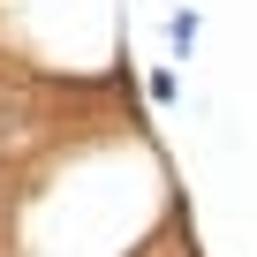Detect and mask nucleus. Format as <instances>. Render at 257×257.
Returning a JSON list of instances; mask_svg holds the SVG:
<instances>
[{"mask_svg":"<svg viewBox=\"0 0 257 257\" xmlns=\"http://www.w3.org/2000/svg\"><path fill=\"white\" fill-rule=\"evenodd\" d=\"M197 38H204V16H197V8H174V16H167V46L189 61V53H197Z\"/></svg>","mask_w":257,"mask_h":257,"instance_id":"nucleus-1","label":"nucleus"},{"mask_svg":"<svg viewBox=\"0 0 257 257\" xmlns=\"http://www.w3.org/2000/svg\"><path fill=\"white\" fill-rule=\"evenodd\" d=\"M144 98H152V106H182V76H174V68H152V76H144Z\"/></svg>","mask_w":257,"mask_h":257,"instance_id":"nucleus-2","label":"nucleus"}]
</instances>
